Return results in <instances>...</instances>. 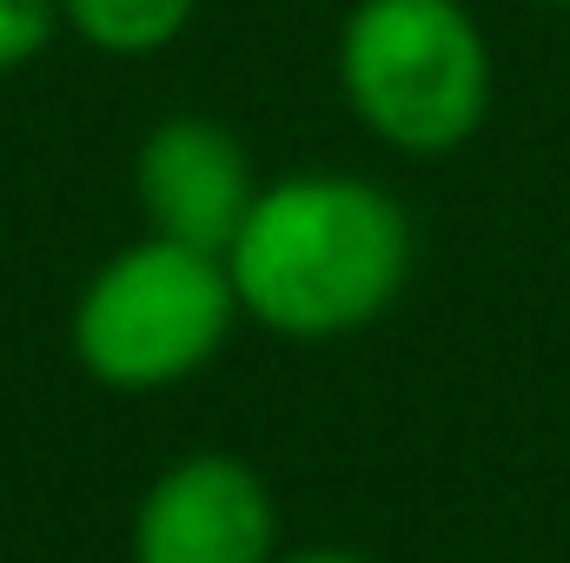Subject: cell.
I'll use <instances>...</instances> for the list:
<instances>
[{"label":"cell","instance_id":"cell-1","mask_svg":"<svg viewBox=\"0 0 570 563\" xmlns=\"http://www.w3.org/2000/svg\"><path fill=\"white\" fill-rule=\"evenodd\" d=\"M226 273L239 305L285 338H345L412 279L405 206L352 172H298L253 199Z\"/></svg>","mask_w":570,"mask_h":563},{"label":"cell","instance_id":"cell-2","mask_svg":"<svg viewBox=\"0 0 570 563\" xmlns=\"http://www.w3.org/2000/svg\"><path fill=\"white\" fill-rule=\"evenodd\" d=\"M352 113L399 152H451L484 127L491 47L464 0H358L338 33Z\"/></svg>","mask_w":570,"mask_h":563},{"label":"cell","instance_id":"cell-3","mask_svg":"<svg viewBox=\"0 0 570 563\" xmlns=\"http://www.w3.org/2000/svg\"><path fill=\"white\" fill-rule=\"evenodd\" d=\"M239 285L219 253L140 239L80 292L73 352L114 392H159L193 378L233 332Z\"/></svg>","mask_w":570,"mask_h":563},{"label":"cell","instance_id":"cell-4","mask_svg":"<svg viewBox=\"0 0 570 563\" xmlns=\"http://www.w3.org/2000/svg\"><path fill=\"white\" fill-rule=\"evenodd\" d=\"M273 497L253 464L199 451L179 457L134 517V563H273Z\"/></svg>","mask_w":570,"mask_h":563},{"label":"cell","instance_id":"cell-5","mask_svg":"<svg viewBox=\"0 0 570 563\" xmlns=\"http://www.w3.org/2000/svg\"><path fill=\"white\" fill-rule=\"evenodd\" d=\"M140 206L153 239H179L193 253H233L253 213V159L219 120H166L140 146Z\"/></svg>","mask_w":570,"mask_h":563},{"label":"cell","instance_id":"cell-6","mask_svg":"<svg viewBox=\"0 0 570 563\" xmlns=\"http://www.w3.org/2000/svg\"><path fill=\"white\" fill-rule=\"evenodd\" d=\"M60 13L100 53H153L179 40V27L193 20V0H60Z\"/></svg>","mask_w":570,"mask_h":563},{"label":"cell","instance_id":"cell-7","mask_svg":"<svg viewBox=\"0 0 570 563\" xmlns=\"http://www.w3.org/2000/svg\"><path fill=\"white\" fill-rule=\"evenodd\" d=\"M60 0H0V73L27 67L47 40H53Z\"/></svg>","mask_w":570,"mask_h":563},{"label":"cell","instance_id":"cell-8","mask_svg":"<svg viewBox=\"0 0 570 563\" xmlns=\"http://www.w3.org/2000/svg\"><path fill=\"white\" fill-rule=\"evenodd\" d=\"M285 563H372V557H358V551H298Z\"/></svg>","mask_w":570,"mask_h":563},{"label":"cell","instance_id":"cell-9","mask_svg":"<svg viewBox=\"0 0 570 563\" xmlns=\"http://www.w3.org/2000/svg\"><path fill=\"white\" fill-rule=\"evenodd\" d=\"M544 7H570V0H544Z\"/></svg>","mask_w":570,"mask_h":563}]
</instances>
